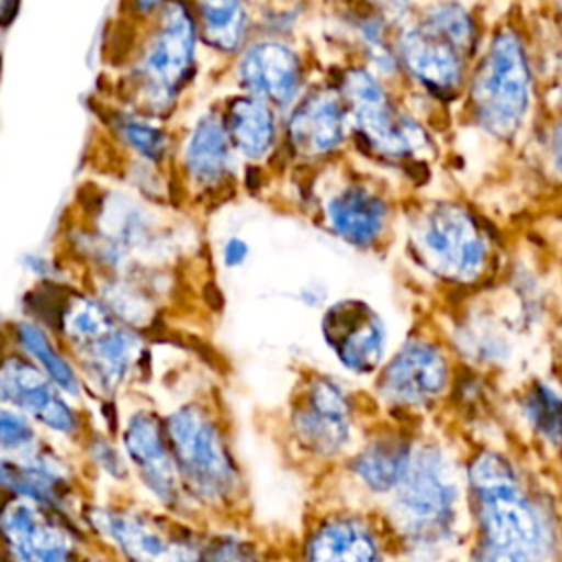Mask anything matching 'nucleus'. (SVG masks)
Here are the masks:
<instances>
[{"instance_id":"19","label":"nucleus","mask_w":562,"mask_h":562,"mask_svg":"<svg viewBox=\"0 0 562 562\" xmlns=\"http://www.w3.org/2000/svg\"><path fill=\"white\" fill-rule=\"evenodd\" d=\"M292 562H380V542L364 518L325 514L303 529Z\"/></svg>"},{"instance_id":"27","label":"nucleus","mask_w":562,"mask_h":562,"mask_svg":"<svg viewBox=\"0 0 562 562\" xmlns=\"http://www.w3.org/2000/svg\"><path fill=\"white\" fill-rule=\"evenodd\" d=\"M411 452L413 450L404 439L384 435L369 441L351 459V472L371 492H393L406 472Z\"/></svg>"},{"instance_id":"11","label":"nucleus","mask_w":562,"mask_h":562,"mask_svg":"<svg viewBox=\"0 0 562 562\" xmlns=\"http://www.w3.org/2000/svg\"><path fill=\"white\" fill-rule=\"evenodd\" d=\"M0 404L57 439L81 441L88 432L72 400L15 347L0 353Z\"/></svg>"},{"instance_id":"33","label":"nucleus","mask_w":562,"mask_h":562,"mask_svg":"<svg viewBox=\"0 0 562 562\" xmlns=\"http://www.w3.org/2000/svg\"><path fill=\"white\" fill-rule=\"evenodd\" d=\"M476 562H533V553L520 549H505V547H490L483 544L479 551Z\"/></svg>"},{"instance_id":"30","label":"nucleus","mask_w":562,"mask_h":562,"mask_svg":"<svg viewBox=\"0 0 562 562\" xmlns=\"http://www.w3.org/2000/svg\"><path fill=\"white\" fill-rule=\"evenodd\" d=\"M44 443L46 439L33 422L0 404V461L29 457Z\"/></svg>"},{"instance_id":"32","label":"nucleus","mask_w":562,"mask_h":562,"mask_svg":"<svg viewBox=\"0 0 562 562\" xmlns=\"http://www.w3.org/2000/svg\"><path fill=\"white\" fill-rule=\"evenodd\" d=\"M250 257V244L239 237V235H231L224 244H222V263L226 268H241Z\"/></svg>"},{"instance_id":"31","label":"nucleus","mask_w":562,"mask_h":562,"mask_svg":"<svg viewBox=\"0 0 562 562\" xmlns=\"http://www.w3.org/2000/svg\"><path fill=\"white\" fill-rule=\"evenodd\" d=\"M525 413L531 426L551 443H562V400L549 386H533Z\"/></svg>"},{"instance_id":"36","label":"nucleus","mask_w":562,"mask_h":562,"mask_svg":"<svg viewBox=\"0 0 562 562\" xmlns=\"http://www.w3.org/2000/svg\"><path fill=\"white\" fill-rule=\"evenodd\" d=\"M553 160H555L558 169L562 171V123H560V127L555 132V138H553Z\"/></svg>"},{"instance_id":"12","label":"nucleus","mask_w":562,"mask_h":562,"mask_svg":"<svg viewBox=\"0 0 562 562\" xmlns=\"http://www.w3.org/2000/svg\"><path fill=\"white\" fill-rule=\"evenodd\" d=\"M18 496L79 520L90 494L81 470L48 441L33 454L0 461V498Z\"/></svg>"},{"instance_id":"4","label":"nucleus","mask_w":562,"mask_h":562,"mask_svg":"<svg viewBox=\"0 0 562 562\" xmlns=\"http://www.w3.org/2000/svg\"><path fill=\"white\" fill-rule=\"evenodd\" d=\"M470 483L483 544L533 553L542 540V527L512 465L494 452H483L470 465Z\"/></svg>"},{"instance_id":"14","label":"nucleus","mask_w":562,"mask_h":562,"mask_svg":"<svg viewBox=\"0 0 562 562\" xmlns=\"http://www.w3.org/2000/svg\"><path fill=\"white\" fill-rule=\"evenodd\" d=\"M235 79L241 88L239 92L252 94L279 112L290 110L305 92V70L299 50L272 35L250 40L235 61Z\"/></svg>"},{"instance_id":"2","label":"nucleus","mask_w":562,"mask_h":562,"mask_svg":"<svg viewBox=\"0 0 562 562\" xmlns=\"http://www.w3.org/2000/svg\"><path fill=\"white\" fill-rule=\"evenodd\" d=\"M79 522L88 542L116 562H200L204 525L173 518L134 496H90Z\"/></svg>"},{"instance_id":"3","label":"nucleus","mask_w":562,"mask_h":562,"mask_svg":"<svg viewBox=\"0 0 562 562\" xmlns=\"http://www.w3.org/2000/svg\"><path fill=\"white\" fill-rule=\"evenodd\" d=\"M200 31L191 4L162 2L132 61V86L138 112L165 116L176 108L198 66Z\"/></svg>"},{"instance_id":"8","label":"nucleus","mask_w":562,"mask_h":562,"mask_svg":"<svg viewBox=\"0 0 562 562\" xmlns=\"http://www.w3.org/2000/svg\"><path fill=\"white\" fill-rule=\"evenodd\" d=\"M88 544L79 520L26 498H0V562H75Z\"/></svg>"},{"instance_id":"17","label":"nucleus","mask_w":562,"mask_h":562,"mask_svg":"<svg viewBox=\"0 0 562 562\" xmlns=\"http://www.w3.org/2000/svg\"><path fill=\"white\" fill-rule=\"evenodd\" d=\"M465 50L430 13L400 37V55L408 72L424 88L441 97L459 88Z\"/></svg>"},{"instance_id":"20","label":"nucleus","mask_w":562,"mask_h":562,"mask_svg":"<svg viewBox=\"0 0 562 562\" xmlns=\"http://www.w3.org/2000/svg\"><path fill=\"white\" fill-rule=\"evenodd\" d=\"M448 384V362L430 342L411 340L404 345L380 375V391L395 404H426L443 393Z\"/></svg>"},{"instance_id":"26","label":"nucleus","mask_w":562,"mask_h":562,"mask_svg":"<svg viewBox=\"0 0 562 562\" xmlns=\"http://www.w3.org/2000/svg\"><path fill=\"white\" fill-rule=\"evenodd\" d=\"M200 562H281V553L241 520H222L204 522Z\"/></svg>"},{"instance_id":"18","label":"nucleus","mask_w":562,"mask_h":562,"mask_svg":"<svg viewBox=\"0 0 562 562\" xmlns=\"http://www.w3.org/2000/svg\"><path fill=\"white\" fill-rule=\"evenodd\" d=\"M182 173L200 193L224 189L237 171V154L226 132L222 108L204 110L182 143Z\"/></svg>"},{"instance_id":"13","label":"nucleus","mask_w":562,"mask_h":562,"mask_svg":"<svg viewBox=\"0 0 562 562\" xmlns=\"http://www.w3.org/2000/svg\"><path fill=\"white\" fill-rule=\"evenodd\" d=\"M290 430L310 457L340 454L351 437V406L340 384L327 375H310L292 404Z\"/></svg>"},{"instance_id":"24","label":"nucleus","mask_w":562,"mask_h":562,"mask_svg":"<svg viewBox=\"0 0 562 562\" xmlns=\"http://www.w3.org/2000/svg\"><path fill=\"white\" fill-rule=\"evenodd\" d=\"M13 347L24 353L66 397L83 400L86 382L77 362L66 353L68 349L57 342L53 331L31 318H20L11 327Z\"/></svg>"},{"instance_id":"6","label":"nucleus","mask_w":562,"mask_h":562,"mask_svg":"<svg viewBox=\"0 0 562 562\" xmlns=\"http://www.w3.org/2000/svg\"><path fill=\"white\" fill-rule=\"evenodd\" d=\"M119 443L127 459L132 481H136L145 494V503L173 518L202 522L180 481L167 439L165 417L149 408L130 413L123 422Z\"/></svg>"},{"instance_id":"5","label":"nucleus","mask_w":562,"mask_h":562,"mask_svg":"<svg viewBox=\"0 0 562 562\" xmlns=\"http://www.w3.org/2000/svg\"><path fill=\"white\" fill-rule=\"evenodd\" d=\"M411 244L428 270L454 283L476 281L492 259L487 233L457 204L426 209L413 224Z\"/></svg>"},{"instance_id":"28","label":"nucleus","mask_w":562,"mask_h":562,"mask_svg":"<svg viewBox=\"0 0 562 562\" xmlns=\"http://www.w3.org/2000/svg\"><path fill=\"white\" fill-rule=\"evenodd\" d=\"M112 132L121 145L147 165H160L171 149V134L165 125L138 110H121L112 116Z\"/></svg>"},{"instance_id":"15","label":"nucleus","mask_w":562,"mask_h":562,"mask_svg":"<svg viewBox=\"0 0 562 562\" xmlns=\"http://www.w3.org/2000/svg\"><path fill=\"white\" fill-rule=\"evenodd\" d=\"M321 334L336 360L353 373H371L384 358V325L375 310L360 299L331 303L321 318Z\"/></svg>"},{"instance_id":"1","label":"nucleus","mask_w":562,"mask_h":562,"mask_svg":"<svg viewBox=\"0 0 562 562\" xmlns=\"http://www.w3.org/2000/svg\"><path fill=\"white\" fill-rule=\"evenodd\" d=\"M165 428L198 518L202 522L241 520L248 485L217 415L204 404L187 402L165 415Z\"/></svg>"},{"instance_id":"7","label":"nucleus","mask_w":562,"mask_h":562,"mask_svg":"<svg viewBox=\"0 0 562 562\" xmlns=\"http://www.w3.org/2000/svg\"><path fill=\"white\" fill-rule=\"evenodd\" d=\"M529 64L514 31H501L472 81V108L476 121L496 136H512L529 108Z\"/></svg>"},{"instance_id":"21","label":"nucleus","mask_w":562,"mask_h":562,"mask_svg":"<svg viewBox=\"0 0 562 562\" xmlns=\"http://www.w3.org/2000/svg\"><path fill=\"white\" fill-rule=\"evenodd\" d=\"M140 351V334L134 327L116 321L94 342L75 351V362L86 386H92L101 395H114L130 380Z\"/></svg>"},{"instance_id":"29","label":"nucleus","mask_w":562,"mask_h":562,"mask_svg":"<svg viewBox=\"0 0 562 562\" xmlns=\"http://www.w3.org/2000/svg\"><path fill=\"white\" fill-rule=\"evenodd\" d=\"M81 452L86 465L110 485L125 487L132 481V472L123 454V448L112 437L94 430L86 432V437L81 439Z\"/></svg>"},{"instance_id":"25","label":"nucleus","mask_w":562,"mask_h":562,"mask_svg":"<svg viewBox=\"0 0 562 562\" xmlns=\"http://www.w3.org/2000/svg\"><path fill=\"white\" fill-rule=\"evenodd\" d=\"M200 40L224 57H239L250 44L252 18L241 2H200L193 4Z\"/></svg>"},{"instance_id":"35","label":"nucleus","mask_w":562,"mask_h":562,"mask_svg":"<svg viewBox=\"0 0 562 562\" xmlns=\"http://www.w3.org/2000/svg\"><path fill=\"white\" fill-rule=\"evenodd\" d=\"M20 11V7L18 4H9V2H0V29L2 26H7L11 20H13V15Z\"/></svg>"},{"instance_id":"10","label":"nucleus","mask_w":562,"mask_h":562,"mask_svg":"<svg viewBox=\"0 0 562 562\" xmlns=\"http://www.w3.org/2000/svg\"><path fill=\"white\" fill-rule=\"evenodd\" d=\"M338 92L358 136L373 154L389 160H404L426 151L428 138L424 130L389 101L386 92L369 70H347Z\"/></svg>"},{"instance_id":"23","label":"nucleus","mask_w":562,"mask_h":562,"mask_svg":"<svg viewBox=\"0 0 562 562\" xmlns=\"http://www.w3.org/2000/svg\"><path fill=\"white\" fill-rule=\"evenodd\" d=\"M323 213L334 235L356 248H369L380 239L389 209L369 187L351 182L327 198Z\"/></svg>"},{"instance_id":"9","label":"nucleus","mask_w":562,"mask_h":562,"mask_svg":"<svg viewBox=\"0 0 562 562\" xmlns=\"http://www.w3.org/2000/svg\"><path fill=\"white\" fill-rule=\"evenodd\" d=\"M393 494V518L406 538L430 542L450 529L457 485L437 450L411 452L406 472Z\"/></svg>"},{"instance_id":"22","label":"nucleus","mask_w":562,"mask_h":562,"mask_svg":"<svg viewBox=\"0 0 562 562\" xmlns=\"http://www.w3.org/2000/svg\"><path fill=\"white\" fill-rule=\"evenodd\" d=\"M228 138L235 154L246 162H263L272 156L281 138L279 110L270 103L237 92L222 108Z\"/></svg>"},{"instance_id":"34","label":"nucleus","mask_w":562,"mask_h":562,"mask_svg":"<svg viewBox=\"0 0 562 562\" xmlns=\"http://www.w3.org/2000/svg\"><path fill=\"white\" fill-rule=\"evenodd\" d=\"M75 562H116L112 555H108L105 551H101L99 547H94V544H88L77 558H75Z\"/></svg>"},{"instance_id":"16","label":"nucleus","mask_w":562,"mask_h":562,"mask_svg":"<svg viewBox=\"0 0 562 562\" xmlns=\"http://www.w3.org/2000/svg\"><path fill=\"white\" fill-rule=\"evenodd\" d=\"M347 105L338 90L312 88L288 110L285 138L296 158L316 160L336 151L347 136Z\"/></svg>"}]
</instances>
